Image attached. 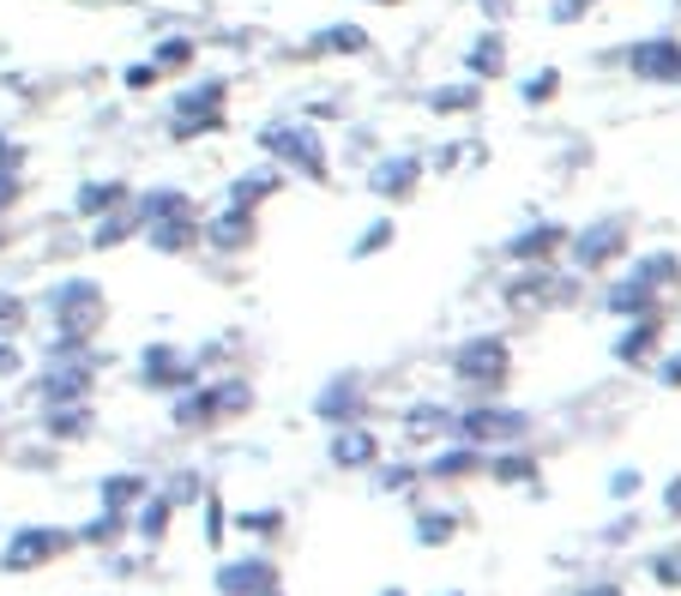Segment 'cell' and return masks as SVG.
Segmentation results:
<instances>
[{
  "label": "cell",
  "mask_w": 681,
  "mask_h": 596,
  "mask_svg": "<svg viewBox=\"0 0 681 596\" xmlns=\"http://www.w3.org/2000/svg\"><path fill=\"white\" fill-rule=\"evenodd\" d=\"M628 61H633V73H640V78H669V73H681V49H676L669 37L640 42V49H633Z\"/></svg>",
  "instance_id": "obj_1"
}]
</instances>
